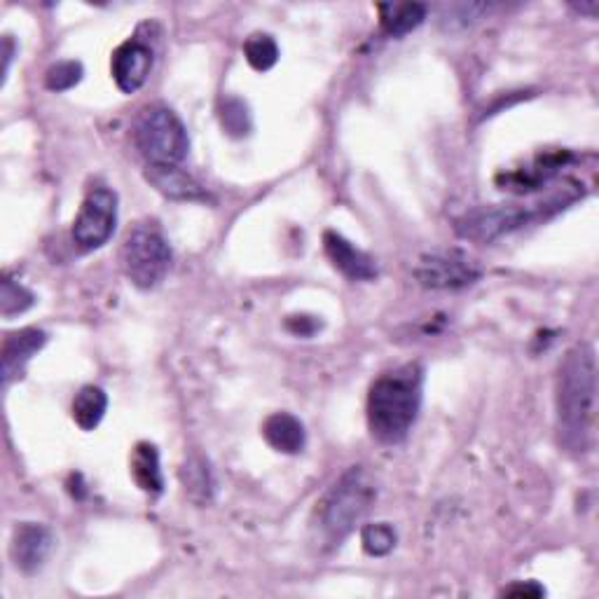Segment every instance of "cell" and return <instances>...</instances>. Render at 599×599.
<instances>
[{"label": "cell", "instance_id": "cell-1", "mask_svg": "<svg viewBox=\"0 0 599 599\" xmlns=\"http://www.w3.org/2000/svg\"><path fill=\"white\" fill-rule=\"evenodd\" d=\"M597 361L590 344H576L560 361L555 378V407L560 441L571 452H586L595 422Z\"/></svg>", "mask_w": 599, "mask_h": 599}, {"label": "cell", "instance_id": "cell-2", "mask_svg": "<svg viewBox=\"0 0 599 599\" xmlns=\"http://www.w3.org/2000/svg\"><path fill=\"white\" fill-rule=\"evenodd\" d=\"M424 370L417 363L380 375L368 394V426L373 438L399 445L407 438L422 407Z\"/></svg>", "mask_w": 599, "mask_h": 599}, {"label": "cell", "instance_id": "cell-3", "mask_svg": "<svg viewBox=\"0 0 599 599\" xmlns=\"http://www.w3.org/2000/svg\"><path fill=\"white\" fill-rule=\"evenodd\" d=\"M378 499V485L361 466H351L317 504L319 529L328 544H338L354 531Z\"/></svg>", "mask_w": 599, "mask_h": 599}, {"label": "cell", "instance_id": "cell-4", "mask_svg": "<svg viewBox=\"0 0 599 599\" xmlns=\"http://www.w3.org/2000/svg\"><path fill=\"white\" fill-rule=\"evenodd\" d=\"M578 197V193L562 195V197H552L544 204H508V206H487V209H475L466 214L457 223V233L464 239L471 241H494L513 230H520V227L548 218L557 211H562L567 204H571Z\"/></svg>", "mask_w": 599, "mask_h": 599}, {"label": "cell", "instance_id": "cell-5", "mask_svg": "<svg viewBox=\"0 0 599 599\" xmlns=\"http://www.w3.org/2000/svg\"><path fill=\"white\" fill-rule=\"evenodd\" d=\"M120 262L127 279L141 291H151L164 281L172 270V246L157 223L148 220L132 227L122 244Z\"/></svg>", "mask_w": 599, "mask_h": 599}, {"label": "cell", "instance_id": "cell-6", "mask_svg": "<svg viewBox=\"0 0 599 599\" xmlns=\"http://www.w3.org/2000/svg\"><path fill=\"white\" fill-rule=\"evenodd\" d=\"M134 143L148 164H180L190 151L180 117L164 106L141 111L134 125Z\"/></svg>", "mask_w": 599, "mask_h": 599}, {"label": "cell", "instance_id": "cell-7", "mask_svg": "<svg viewBox=\"0 0 599 599\" xmlns=\"http://www.w3.org/2000/svg\"><path fill=\"white\" fill-rule=\"evenodd\" d=\"M117 225V193L99 185L82 202L73 220V241L80 251H96L106 246Z\"/></svg>", "mask_w": 599, "mask_h": 599}, {"label": "cell", "instance_id": "cell-8", "mask_svg": "<svg viewBox=\"0 0 599 599\" xmlns=\"http://www.w3.org/2000/svg\"><path fill=\"white\" fill-rule=\"evenodd\" d=\"M483 277L481 265L462 251H443L422 256L415 265V279L424 288L436 291H459Z\"/></svg>", "mask_w": 599, "mask_h": 599}, {"label": "cell", "instance_id": "cell-9", "mask_svg": "<svg viewBox=\"0 0 599 599\" xmlns=\"http://www.w3.org/2000/svg\"><path fill=\"white\" fill-rule=\"evenodd\" d=\"M155 54L141 38H130L122 43L111 59V73L122 94H136L153 71Z\"/></svg>", "mask_w": 599, "mask_h": 599}, {"label": "cell", "instance_id": "cell-10", "mask_svg": "<svg viewBox=\"0 0 599 599\" xmlns=\"http://www.w3.org/2000/svg\"><path fill=\"white\" fill-rule=\"evenodd\" d=\"M52 548H54V536L45 525H38V523L17 525L12 534L10 552H12L14 567L22 574L31 576L43 569L45 562L50 560Z\"/></svg>", "mask_w": 599, "mask_h": 599}, {"label": "cell", "instance_id": "cell-11", "mask_svg": "<svg viewBox=\"0 0 599 599\" xmlns=\"http://www.w3.org/2000/svg\"><path fill=\"white\" fill-rule=\"evenodd\" d=\"M323 249L335 270L349 281H373L378 277V265L365 251L357 249L354 244L342 235L328 230L323 235Z\"/></svg>", "mask_w": 599, "mask_h": 599}, {"label": "cell", "instance_id": "cell-12", "mask_svg": "<svg viewBox=\"0 0 599 599\" xmlns=\"http://www.w3.org/2000/svg\"><path fill=\"white\" fill-rule=\"evenodd\" d=\"M48 344V333L38 328H24L10 333L3 342V351H0V359H3V386L8 389L14 380L24 378V370L29 361L38 354L40 349Z\"/></svg>", "mask_w": 599, "mask_h": 599}, {"label": "cell", "instance_id": "cell-13", "mask_svg": "<svg viewBox=\"0 0 599 599\" xmlns=\"http://www.w3.org/2000/svg\"><path fill=\"white\" fill-rule=\"evenodd\" d=\"M571 159L569 151H557V153H546L536 157L529 167L508 172L504 176L497 178V183L502 185V190H510V193H534L539 190L541 185L550 183L557 172H560L565 164Z\"/></svg>", "mask_w": 599, "mask_h": 599}, {"label": "cell", "instance_id": "cell-14", "mask_svg": "<svg viewBox=\"0 0 599 599\" xmlns=\"http://www.w3.org/2000/svg\"><path fill=\"white\" fill-rule=\"evenodd\" d=\"M146 178L159 195L176 202H204L209 197L202 185L188 172H183L178 164H148Z\"/></svg>", "mask_w": 599, "mask_h": 599}, {"label": "cell", "instance_id": "cell-15", "mask_svg": "<svg viewBox=\"0 0 599 599\" xmlns=\"http://www.w3.org/2000/svg\"><path fill=\"white\" fill-rule=\"evenodd\" d=\"M262 438L281 454H300L307 443L302 422L291 412H275L262 424Z\"/></svg>", "mask_w": 599, "mask_h": 599}, {"label": "cell", "instance_id": "cell-16", "mask_svg": "<svg viewBox=\"0 0 599 599\" xmlns=\"http://www.w3.org/2000/svg\"><path fill=\"white\" fill-rule=\"evenodd\" d=\"M132 478L141 492L159 497L164 492V475L159 466V452L153 443H136L130 462Z\"/></svg>", "mask_w": 599, "mask_h": 599}, {"label": "cell", "instance_id": "cell-17", "mask_svg": "<svg viewBox=\"0 0 599 599\" xmlns=\"http://www.w3.org/2000/svg\"><path fill=\"white\" fill-rule=\"evenodd\" d=\"M380 10V24L389 38H403L415 31L426 19V6L422 3H384Z\"/></svg>", "mask_w": 599, "mask_h": 599}, {"label": "cell", "instance_id": "cell-18", "mask_svg": "<svg viewBox=\"0 0 599 599\" xmlns=\"http://www.w3.org/2000/svg\"><path fill=\"white\" fill-rule=\"evenodd\" d=\"M106 410H109L106 391L94 384H87L75 394L73 405H71V415H73V422L82 431H94L101 424L103 415H106Z\"/></svg>", "mask_w": 599, "mask_h": 599}, {"label": "cell", "instance_id": "cell-19", "mask_svg": "<svg viewBox=\"0 0 599 599\" xmlns=\"http://www.w3.org/2000/svg\"><path fill=\"white\" fill-rule=\"evenodd\" d=\"M180 483L185 487V494H188V499L195 502L197 506L209 504L214 499V473L206 464V459L202 457H190L180 466Z\"/></svg>", "mask_w": 599, "mask_h": 599}, {"label": "cell", "instance_id": "cell-20", "mask_svg": "<svg viewBox=\"0 0 599 599\" xmlns=\"http://www.w3.org/2000/svg\"><path fill=\"white\" fill-rule=\"evenodd\" d=\"M218 120L223 132L233 138L249 136L254 130L251 111L239 96H223L218 101Z\"/></svg>", "mask_w": 599, "mask_h": 599}, {"label": "cell", "instance_id": "cell-21", "mask_svg": "<svg viewBox=\"0 0 599 599\" xmlns=\"http://www.w3.org/2000/svg\"><path fill=\"white\" fill-rule=\"evenodd\" d=\"M244 56L249 61V66L258 73H265L277 66L279 61V45L270 33H254L246 38L244 43Z\"/></svg>", "mask_w": 599, "mask_h": 599}, {"label": "cell", "instance_id": "cell-22", "mask_svg": "<svg viewBox=\"0 0 599 599\" xmlns=\"http://www.w3.org/2000/svg\"><path fill=\"white\" fill-rule=\"evenodd\" d=\"M33 304H35V296L27 286H22L10 277L3 279V291H0V312H3L6 319L29 312Z\"/></svg>", "mask_w": 599, "mask_h": 599}, {"label": "cell", "instance_id": "cell-23", "mask_svg": "<svg viewBox=\"0 0 599 599\" xmlns=\"http://www.w3.org/2000/svg\"><path fill=\"white\" fill-rule=\"evenodd\" d=\"M396 529L391 527L389 523H375V525H365L361 529V544H363V550L370 555V557H384L389 555L391 550L396 548Z\"/></svg>", "mask_w": 599, "mask_h": 599}, {"label": "cell", "instance_id": "cell-24", "mask_svg": "<svg viewBox=\"0 0 599 599\" xmlns=\"http://www.w3.org/2000/svg\"><path fill=\"white\" fill-rule=\"evenodd\" d=\"M82 75H85V69H82L80 61L75 59H66V61H59V64L50 66L48 73H45V87L50 92H69L73 90L78 82L82 80Z\"/></svg>", "mask_w": 599, "mask_h": 599}, {"label": "cell", "instance_id": "cell-25", "mask_svg": "<svg viewBox=\"0 0 599 599\" xmlns=\"http://www.w3.org/2000/svg\"><path fill=\"white\" fill-rule=\"evenodd\" d=\"M321 326L323 323L317 317H288L286 319V328L298 338H312L314 333H319Z\"/></svg>", "mask_w": 599, "mask_h": 599}, {"label": "cell", "instance_id": "cell-26", "mask_svg": "<svg viewBox=\"0 0 599 599\" xmlns=\"http://www.w3.org/2000/svg\"><path fill=\"white\" fill-rule=\"evenodd\" d=\"M502 595H508V597H544L546 590L539 583L527 581V583H513Z\"/></svg>", "mask_w": 599, "mask_h": 599}, {"label": "cell", "instance_id": "cell-27", "mask_svg": "<svg viewBox=\"0 0 599 599\" xmlns=\"http://www.w3.org/2000/svg\"><path fill=\"white\" fill-rule=\"evenodd\" d=\"M12 52H14V43H12L10 35H6V40H3V61H6V64H3V75H8V71H10Z\"/></svg>", "mask_w": 599, "mask_h": 599}, {"label": "cell", "instance_id": "cell-28", "mask_svg": "<svg viewBox=\"0 0 599 599\" xmlns=\"http://www.w3.org/2000/svg\"><path fill=\"white\" fill-rule=\"evenodd\" d=\"M574 10H578L581 14L595 17L597 14V3H581V6H574Z\"/></svg>", "mask_w": 599, "mask_h": 599}]
</instances>
